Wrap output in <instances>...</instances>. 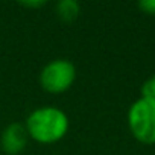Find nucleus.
<instances>
[{"mask_svg": "<svg viewBox=\"0 0 155 155\" xmlns=\"http://www.w3.org/2000/svg\"><path fill=\"white\" fill-rule=\"evenodd\" d=\"M28 137L40 144H52L65 137L70 128L67 114L53 105L35 108L23 123Z\"/></svg>", "mask_w": 155, "mask_h": 155, "instance_id": "1", "label": "nucleus"}, {"mask_svg": "<svg viewBox=\"0 0 155 155\" xmlns=\"http://www.w3.org/2000/svg\"><path fill=\"white\" fill-rule=\"evenodd\" d=\"M126 122L132 137L143 144H155V101L140 96L128 110Z\"/></svg>", "mask_w": 155, "mask_h": 155, "instance_id": "2", "label": "nucleus"}, {"mask_svg": "<svg viewBox=\"0 0 155 155\" xmlns=\"http://www.w3.org/2000/svg\"><path fill=\"white\" fill-rule=\"evenodd\" d=\"M76 79V67L71 61L58 58L47 62L40 73V85L44 91L59 94L67 91Z\"/></svg>", "mask_w": 155, "mask_h": 155, "instance_id": "3", "label": "nucleus"}, {"mask_svg": "<svg viewBox=\"0 0 155 155\" xmlns=\"http://www.w3.org/2000/svg\"><path fill=\"white\" fill-rule=\"evenodd\" d=\"M28 132L23 123L14 122L8 125L0 135V146L8 155H18L28 144Z\"/></svg>", "mask_w": 155, "mask_h": 155, "instance_id": "4", "label": "nucleus"}, {"mask_svg": "<svg viewBox=\"0 0 155 155\" xmlns=\"http://www.w3.org/2000/svg\"><path fill=\"white\" fill-rule=\"evenodd\" d=\"M81 12V5L76 0H61L56 3V14L62 21H73Z\"/></svg>", "mask_w": 155, "mask_h": 155, "instance_id": "5", "label": "nucleus"}, {"mask_svg": "<svg viewBox=\"0 0 155 155\" xmlns=\"http://www.w3.org/2000/svg\"><path fill=\"white\" fill-rule=\"evenodd\" d=\"M141 96L155 101V73L149 78L147 81L143 82V85H141Z\"/></svg>", "mask_w": 155, "mask_h": 155, "instance_id": "6", "label": "nucleus"}, {"mask_svg": "<svg viewBox=\"0 0 155 155\" xmlns=\"http://www.w3.org/2000/svg\"><path fill=\"white\" fill-rule=\"evenodd\" d=\"M138 8L150 15H155V0H141L138 3Z\"/></svg>", "mask_w": 155, "mask_h": 155, "instance_id": "7", "label": "nucleus"}, {"mask_svg": "<svg viewBox=\"0 0 155 155\" xmlns=\"http://www.w3.org/2000/svg\"><path fill=\"white\" fill-rule=\"evenodd\" d=\"M21 6H28V8H41L46 5V2H21Z\"/></svg>", "mask_w": 155, "mask_h": 155, "instance_id": "8", "label": "nucleus"}]
</instances>
